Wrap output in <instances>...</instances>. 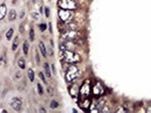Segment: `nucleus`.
<instances>
[{
  "label": "nucleus",
  "instance_id": "1",
  "mask_svg": "<svg viewBox=\"0 0 151 113\" xmlns=\"http://www.w3.org/2000/svg\"><path fill=\"white\" fill-rule=\"evenodd\" d=\"M63 54V59L67 63L69 64H75L79 63L81 60L80 56L77 53L73 51L72 50H65L62 52Z\"/></svg>",
  "mask_w": 151,
  "mask_h": 113
},
{
  "label": "nucleus",
  "instance_id": "2",
  "mask_svg": "<svg viewBox=\"0 0 151 113\" xmlns=\"http://www.w3.org/2000/svg\"><path fill=\"white\" fill-rule=\"evenodd\" d=\"M79 76V69L75 65L70 64L67 68V71L65 73V78L66 80L69 82H71L74 81L75 79Z\"/></svg>",
  "mask_w": 151,
  "mask_h": 113
},
{
  "label": "nucleus",
  "instance_id": "3",
  "mask_svg": "<svg viewBox=\"0 0 151 113\" xmlns=\"http://www.w3.org/2000/svg\"><path fill=\"white\" fill-rule=\"evenodd\" d=\"M91 93V84L89 81H86L79 88V96L82 98V101L86 100Z\"/></svg>",
  "mask_w": 151,
  "mask_h": 113
},
{
  "label": "nucleus",
  "instance_id": "4",
  "mask_svg": "<svg viewBox=\"0 0 151 113\" xmlns=\"http://www.w3.org/2000/svg\"><path fill=\"white\" fill-rule=\"evenodd\" d=\"M57 5L62 9L73 11L76 8V3L73 0H58Z\"/></svg>",
  "mask_w": 151,
  "mask_h": 113
},
{
  "label": "nucleus",
  "instance_id": "5",
  "mask_svg": "<svg viewBox=\"0 0 151 113\" xmlns=\"http://www.w3.org/2000/svg\"><path fill=\"white\" fill-rule=\"evenodd\" d=\"M58 16L61 20L65 23H70L73 18V13L70 10L61 8L58 11Z\"/></svg>",
  "mask_w": 151,
  "mask_h": 113
},
{
  "label": "nucleus",
  "instance_id": "6",
  "mask_svg": "<svg viewBox=\"0 0 151 113\" xmlns=\"http://www.w3.org/2000/svg\"><path fill=\"white\" fill-rule=\"evenodd\" d=\"M78 36V32L76 31V29H68L67 31H65L62 34V38L65 41H73L76 40Z\"/></svg>",
  "mask_w": 151,
  "mask_h": 113
},
{
  "label": "nucleus",
  "instance_id": "7",
  "mask_svg": "<svg viewBox=\"0 0 151 113\" xmlns=\"http://www.w3.org/2000/svg\"><path fill=\"white\" fill-rule=\"evenodd\" d=\"M92 93L94 96H101L104 93V87L100 82H97L92 88Z\"/></svg>",
  "mask_w": 151,
  "mask_h": 113
},
{
  "label": "nucleus",
  "instance_id": "8",
  "mask_svg": "<svg viewBox=\"0 0 151 113\" xmlns=\"http://www.w3.org/2000/svg\"><path fill=\"white\" fill-rule=\"evenodd\" d=\"M11 106L14 110L19 112L22 107V102L19 98H13L12 102H11Z\"/></svg>",
  "mask_w": 151,
  "mask_h": 113
},
{
  "label": "nucleus",
  "instance_id": "9",
  "mask_svg": "<svg viewBox=\"0 0 151 113\" xmlns=\"http://www.w3.org/2000/svg\"><path fill=\"white\" fill-rule=\"evenodd\" d=\"M7 14V8L4 3L1 4L0 5V20H2L6 16Z\"/></svg>",
  "mask_w": 151,
  "mask_h": 113
},
{
  "label": "nucleus",
  "instance_id": "10",
  "mask_svg": "<svg viewBox=\"0 0 151 113\" xmlns=\"http://www.w3.org/2000/svg\"><path fill=\"white\" fill-rule=\"evenodd\" d=\"M69 92H70L71 93V95L73 97H74V96H78V94H79V89L78 88V86H77L76 85H73L70 89H69Z\"/></svg>",
  "mask_w": 151,
  "mask_h": 113
},
{
  "label": "nucleus",
  "instance_id": "11",
  "mask_svg": "<svg viewBox=\"0 0 151 113\" xmlns=\"http://www.w3.org/2000/svg\"><path fill=\"white\" fill-rule=\"evenodd\" d=\"M39 46L40 51H41L42 56H44V57H46V56H47V50H46L45 45L44 44V43L42 42V41H40L39 44Z\"/></svg>",
  "mask_w": 151,
  "mask_h": 113
},
{
  "label": "nucleus",
  "instance_id": "12",
  "mask_svg": "<svg viewBox=\"0 0 151 113\" xmlns=\"http://www.w3.org/2000/svg\"><path fill=\"white\" fill-rule=\"evenodd\" d=\"M17 17V13L16 11L12 9L9 11V14H8V20L9 21H14Z\"/></svg>",
  "mask_w": 151,
  "mask_h": 113
},
{
  "label": "nucleus",
  "instance_id": "13",
  "mask_svg": "<svg viewBox=\"0 0 151 113\" xmlns=\"http://www.w3.org/2000/svg\"><path fill=\"white\" fill-rule=\"evenodd\" d=\"M27 75H28V78H29L30 81H33L34 78H35V73H34L33 70L32 69H29L27 71Z\"/></svg>",
  "mask_w": 151,
  "mask_h": 113
},
{
  "label": "nucleus",
  "instance_id": "14",
  "mask_svg": "<svg viewBox=\"0 0 151 113\" xmlns=\"http://www.w3.org/2000/svg\"><path fill=\"white\" fill-rule=\"evenodd\" d=\"M17 64H18V66H19V67L20 68V69H25L26 63H25V60H24V57H20L19 60H18Z\"/></svg>",
  "mask_w": 151,
  "mask_h": 113
},
{
  "label": "nucleus",
  "instance_id": "15",
  "mask_svg": "<svg viewBox=\"0 0 151 113\" xmlns=\"http://www.w3.org/2000/svg\"><path fill=\"white\" fill-rule=\"evenodd\" d=\"M44 68H45V75L48 78L51 77V70H50V67L48 63H45V65H44Z\"/></svg>",
  "mask_w": 151,
  "mask_h": 113
},
{
  "label": "nucleus",
  "instance_id": "16",
  "mask_svg": "<svg viewBox=\"0 0 151 113\" xmlns=\"http://www.w3.org/2000/svg\"><path fill=\"white\" fill-rule=\"evenodd\" d=\"M29 51V43L27 41H25L24 44H23V51H24V54L25 55L27 54Z\"/></svg>",
  "mask_w": 151,
  "mask_h": 113
},
{
  "label": "nucleus",
  "instance_id": "17",
  "mask_svg": "<svg viewBox=\"0 0 151 113\" xmlns=\"http://www.w3.org/2000/svg\"><path fill=\"white\" fill-rule=\"evenodd\" d=\"M18 44H19V37L16 36V38L14 39V41H13V44H12V50L13 51H15L17 46H18Z\"/></svg>",
  "mask_w": 151,
  "mask_h": 113
},
{
  "label": "nucleus",
  "instance_id": "18",
  "mask_svg": "<svg viewBox=\"0 0 151 113\" xmlns=\"http://www.w3.org/2000/svg\"><path fill=\"white\" fill-rule=\"evenodd\" d=\"M13 34H14V29L12 28H11L8 29V31L6 32L5 34V36H6V39H8V40H11V39H12V37L13 36Z\"/></svg>",
  "mask_w": 151,
  "mask_h": 113
},
{
  "label": "nucleus",
  "instance_id": "19",
  "mask_svg": "<svg viewBox=\"0 0 151 113\" xmlns=\"http://www.w3.org/2000/svg\"><path fill=\"white\" fill-rule=\"evenodd\" d=\"M29 40L30 41H34V38H35V34H34V30L33 29H30L29 30Z\"/></svg>",
  "mask_w": 151,
  "mask_h": 113
},
{
  "label": "nucleus",
  "instance_id": "20",
  "mask_svg": "<svg viewBox=\"0 0 151 113\" xmlns=\"http://www.w3.org/2000/svg\"><path fill=\"white\" fill-rule=\"evenodd\" d=\"M58 106V103H57L56 100H52L51 102V104H50V107L51 109H56Z\"/></svg>",
  "mask_w": 151,
  "mask_h": 113
},
{
  "label": "nucleus",
  "instance_id": "21",
  "mask_svg": "<svg viewBox=\"0 0 151 113\" xmlns=\"http://www.w3.org/2000/svg\"><path fill=\"white\" fill-rule=\"evenodd\" d=\"M37 88H38V93L40 94V95H42V94H43V88H42L41 84L38 83V84H37Z\"/></svg>",
  "mask_w": 151,
  "mask_h": 113
},
{
  "label": "nucleus",
  "instance_id": "22",
  "mask_svg": "<svg viewBox=\"0 0 151 113\" xmlns=\"http://www.w3.org/2000/svg\"><path fill=\"white\" fill-rule=\"evenodd\" d=\"M39 78L42 79V81H43V83H45V84H46V80H45V76L44 75V74L42 73V72H40V73H39Z\"/></svg>",
  "mask_w": 151,
  "mask_h": 113
},
{
  "label": "nucleus",
  "instance_id": "23",
  "mask_svg": "<svg viewBox=\"0 0 151 113\" xmlns=\"http://www.w3.org/2000/svg\"><path fill=\"white\" fill-rule=\"evenodd\" d=\"M45 16L46 17H49V15H50V10L48 7L45 8Z\"/></svg>",
  "mask_w": 151,
  "mask_h": 113
},
{
  "label": "nucleus",
  "instance_id": "24",
  "mask_svg": "<svg viewBox=\"0 0 151 113\" xmlns=\"http://www.w3.org/2000/svg\"><path fill=\"white\" fill-rule=\"evenodd\" d=\"M39 28L41 29V31L43 32L46 29V24H41L39 25Z\"/></svg>",
  "mask_w": 151,
  "mask_h": 113
},
{
  "label": "nucleus",
  "instance_id": "25",
  "mask_svg": "<svg viewBox=\"0 0 151 113\" xmlns=\"http://www.w3.org/2000/svg\"><path fill=\"white\" fill-rule=\"evenodd\" d=\"M47 91L48 93H49V94L50 96H53V94H54V91H53V89L50 88V87H49V88H47Z\"/></svg>",
  "mask_w": 151,
  "mask_h": 113
},
{
  "label": "nucleus",
  "instance_id": "26",
  "mask_svg": "<svg viewBox=\"0 0 151 113\" xmlns=\"http://www.w3.org/2000/svg\"><path fill=\"white\" fill-rule=\"evenodd\" d=\"M32 15H33V17H34L35 19H36V20H38V19L39 18V15L38 13L33 12V13H32Z\"/></svg>",
  "mask_w": 151,
  "mask_h": 113
},
{
  "label": "nucleus",
  "instance_id": "27",
  "mask_svg": "<svg viewBox=\"0 0 151 113\" xmlns=\"http://www.w3.org/2000/svg\"><path fill=\"white\" fill-rule=\"evenodd\" d=\"M36 62H37V63L39 64V63H40V59H39V54H38V52H37V51H36Z\"/></svg>",
  "mask_w": 151,
  "mask_h": 113
},
{
  "label": "nucleus",
  "instance_id": "28",
  "mask_svg": "<svg viewBox=\"0 0 151 113\" xmlns=\"http://www.w3.org/2000/svg\"><path fill=\"white\" fill-rule=\"evenodd\" d=\"M19 31H20V32H21V33H24V25H23V24L20 26Z\"/></svg>",
  "mask_w": 151,
  "mask_h": 113
},
{
  "label": "nucleus",
  "instance_id": "29",
  "mask_svg": "<svg viewBox=\"0 0 151 113\" xmlns=\"http://www.w3.org/2000/svg\"><path fill=\"white\" fill-rule=\"evenodd\" d=\"M147 112H150L151 113V105H150L148 108H147Z\"/></svg>",
  "mask_w": 151,
  "mask_h": 113
},
{
  "label": "nucleus",
  "instance_id": "30",
  "mask_svg": "<svg viewBox=\"0 0 151 113\" xmlns=\"http://www.w3.org/2000/svg\"><path fill=\"white\" fill-rule=\"evenodd\" d=\"M49 30H50V32H52V29H51V24L49 23Z\"/></svg>",
  "mask_w": 151,
  "mask_h": 113
},
{
  "label": "nucleus",
  "instance_id": "31",
  "mask_svg": "<svg viewBox=\"0 0 151 113\" xmlns=\"http://www.w3.org/2000/svg\"><path fill=\"white\" fill-rule=\"evenodd\" d=\"M52 69H53V73H54V74H56V71H55V68H54V65H52Z\"/></svg>",
  "mask_w": 151,
  "mask_h": 113
},
{
  "label": "nucleus",
  "instance_id": "32",
  "mask_svg": "<svg viewBox=\"0 0 151 113\" xmlns=\"http://www.w3.org/2000/svg\"><path fill=\"white\" fill-rule=\"evenodd\" d=\"M49 54L50 55H53V51H51V48H49Z\"/></svg>",
  "mask_w": 151,
  "mask_h": 113
},
{
  "label": "nucleus",
  "instance_id": "33",
  "mask_svg": "<svg viewBox=\"0 0 151 113\" xmlns=\"http://www.w3.org/2000/svg\"><path fill=\"white\" fill-rule=\"evenodd\" d=\"M39 112H45V109H39Z\"/></svg>",
  "mask_w": 151,
  "mask_h": 113
},
{
  "label": "nucleus",
  "instance_id": "34",
  "mask_svg": "<svg viewBox=\"0 0 151 113\" xmlns=\"http://www.w3.org/2000/svg\"><path fill=\"white\" fill-rule=\"evenodd\" d=\"M2 112H4V113H5V112H7V111H6V110H2Z\"/></svg>",
  "mask_w": 151,
  "mask_h": 113
},
{
  "label": "nucleus",
  "instance_id": "35",
  "mask_svg": "<svg viewBox=\"0 0 151 113\" xmlns=\"http://www.w3.org/2000/svg\"><path fill=\"white\" fill-rule=\"evenodd\" d=\"M33 2H35V1H36V0H33Z\"/></svg>",
  "mask_w": 151,
  "mask_h": 113
}]
</instances>
